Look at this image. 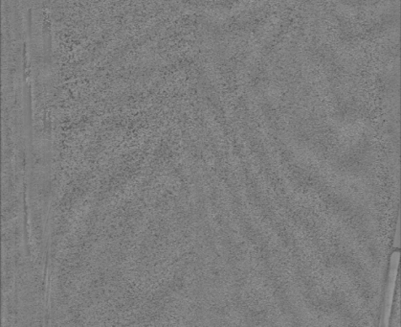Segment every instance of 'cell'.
<instances>
[{
    "instance_id": "6da1fadb",
    "label": "cell",
    "mask_w": 401,
    "mask_h": 327,
    "mask_svg": "<svg viewBox=\"0 0 401 327\" xmlns=\"http://www.w3.org/2000/svg\"><path fill=\"white\" fill-rule=\"evenodd\" d=\"M400 252L395 251L393 252L391 264H390L389 278H388L386 292H385L381 326H389L388 321H389L390 315H391L392 312L393 300H394L395 283H397V269L398 265H400Z\"/></svg>"
}]
</instances>
